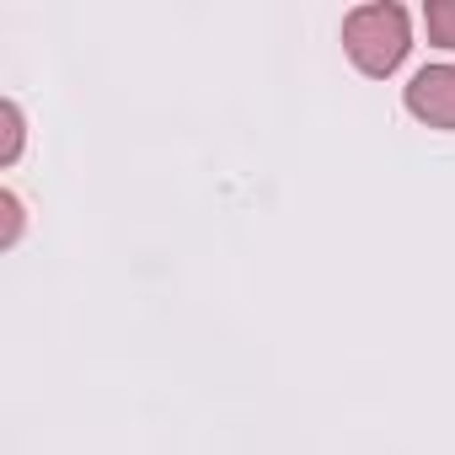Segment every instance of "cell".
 Segmentation results:
<instances>
[{
  "instance_id": "277c9868",
  "label": "cell",
  "mask_w": 455,
  "mask_h": 455,
  "mask_svg": "<svg viewBox=\"0 0 455 455\" xmlns=\"http://www.w3.org/2000/svg\"><path fill=\"white\" fill-rule=\"evenodd\" d=\"M423 28H428V44L455 54V0H428V6H423Z\"/></svg>"
},
{
  "instance_id": "3957f363",
  "label": "cell",
  "mask_w": 455,
  "mask_h": 455,
  "mask_svg": "<svg viewBox=\"0 0 455 455\" xmlns=\"http://www.w3.org/2000/svg\"><path fill=\"white\" fill-rule=\"evenodd\" d=\"M0 124H6V145H0V166H17L22 161V145H28V118H22V108L6 97L0 102Z\"/></svg>"
},
{
  "instance_id": "5b68a950",
  "label": "cell",
  "mask_w": 455,
  "mask_h": 455,
  "mask_svg": "<svg viewBox=\"0 0 455 455\" xmlns=\"http://www.w3.org/2000/svg\"><path fill=\"white\" fill-rule=\"evenodd\" d=\"M0 214H6V231H0V247H17L22 242V225H28V209H22V198L6 188L0 193Z\"/></svg>"
},
{
  "instance_id": "7a4b0ae2",
  "label": "cell",
  "mask_w": 455,
  "mask_h": 455,
  "mask_svg": "<svg viewBox=\"0 0 455 455\" xmlns=\"http://www.w3.org/2000/svg\"><path fill=\"white\" fill-rule=\"evenodd\" d=\"M407 113L428 129H444L455 134V65H423L412 81H407Z\"/></svg>"
},
{
  "instance_id": "6da1fadb",
  "label": "cell",
  "mask_w": 455,
  "mask_h": 455,
  "mask_svg": "<svg viewBox=\"0 0 455 455\" xmlns=\"http://www.w3.org/2000/svg\"><path fill=\"white\" fill-rule=\"evenodd\" d=\"M343 49L348 60L364 70V76H391L407 49H412V22L402 6H391V0H375V6H359L343 17Z\"/></svg>"
}]
</instances>
